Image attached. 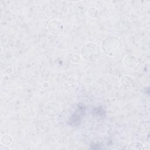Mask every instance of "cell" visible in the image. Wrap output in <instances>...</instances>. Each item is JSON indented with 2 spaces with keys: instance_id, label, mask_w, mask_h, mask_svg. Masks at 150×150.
<instances>
[{
  "instance_id": "6da1fadb",
  "label": "cell",
  "mask_w": 150,
  "mask_h": 150,
  "mask_svg": "<svg viewBox=\"0 0 150 150\" xmlns=\"http://www.w3.org/2000/svg\"><path fill=\"white\" fill-rule=\"evenodd\" d=\"M101 49L107 56L114 57L122 53L124 45L122 41L118 37L108 36L103 39L101 43Z\"/></svg>"
},
{
  "instance_id": "7a4b0ae2",
  "label": "cell",
  "mask_w": 150,
  "mask_h": 150,
  "mask_svg": "<svg viewBox=\"0 0 150 150\" xmlns=\"http://www.w3.org/2000/svg\"><path fill=\"white\" fill-rule=\"evenodd\" d=\"M100 47L94 43H87L81 49V56L87 62H92L97 60L101 55Z\"/></svg>"
},
{
  "instance_id": "3957f363",
  "label": "cell",
  "mask_w": 150,
  "mask_h": 150,
  "mask_svg": "<svg viewBox=\"0 0 150 150\" xmlns=\"http://www.w3.org/2000/svg\"><path fill=\"white\" fill-rule=\"evenodd\" d=\"M45 112L48 117L50 118H56L60 115L61 107L57 103L50 101L47 103L45 105Z\"/></svg>"
},
{
  "instance_id": "277c9868",
  "label": "cell",
  "mask_w": 150,
  "mask_h": 150,
  "mask_svg": "<svg viewBox=\"0 0 150 150\" xmlns=\"http://www.w3.org/2000/svg\"><path fill=\"white\" fill-rule=\"evenodd\" d=\"M47 28L49 32L54 35H60L64 30V26L62 22L57 19H53L50 21L48 23Z\"/></svg>"
},
{
  "instance_id": "5b68a950",
  "label": "cell",
  "mask_w": 150,
  "mask_h": 150,
  "mask_svg": "<svg viewBox=\"0 0 150 150\" xmlns=\"http://www.w3.org/2000/svg\"><path fill=\"white\" fill-rule=\"evenodd\" d=\"M123 62L124 64L126 67L129 69H132L137 65L138 60L134 55L129 54L125 57Z\"/></svg>"
},
{
  "instance_id": "8992f818",
  "label": "cell",
  "mask_w": 150,
  "mask_h": 150,
  "mask_svg": "<svg viewBox=\"0 0 150 150\" xmlns=\"http://www.w3.org/2000/svg\"><path fill=\"white\" fill-rule=\"evenodd\" d=\"M120 82L122 86L125 87H129L133 84L134 80L130 76L125 75L122 77Z\"/></svg>"
},
{
  "instance_id": "52a82bcc",
  "label": "cell",
  "mask_w": 150,
  "mask_h": 150,
  "mask_svg": "<svg viewBox=\"0 0 150 150\" xmlns=\"http://www.w3.org/2000/svg\"><path fill=\"white\" fill-rule=\"evenodd\" d=\"M12 142L13 138L9 134H4L1 138V143L5 146L10 145Z\"/></svg>"
},
{
  "instance_id": "ba28073f",
  "label": "cell",
  "mask_w": 150,
  "mask_h": 150,
  "mask_svg": "<svg viewBox=\"0 0 150 150\" xmlns=\"http://www.w3.org/2000/svg\"><path fill=\"white\" fill-rule=\"evenodd\" d=\"M128 149H134V150H137V149H144V145L138 141H135V142H131L128 146Z\"/></svg>"
},
{
  "instance_id": "9c48e42d",
  "label": "cell",
  "mask_w": 150,
  "mask_h": 150,
  "mask_svg": "<svg viewBox=\"0 0 150 150\" xmlns=\"http://www.w3.org/2000/svg\"><path fill=\"white\" fill-rule=\"evenodd\" d=\"M87 15L90 18H94L98 15V11L95 7H90L87 11Z\"/></svg>"
},
{
  "instance_id": "30bf717a",
  "label": "cell",
  "mask_w": 150,
  "mask_h": 150,
  "mask_svg": "<svg viewBox=\"0 0 150 150\" xmlns=\"http://www.w3.org/2000/svg\"><path fill=\"white\" fill-rule=\"evenodd\" d=\"M80 56L78 54H73L71 57V60L73 63H77L80 61Z\"/></svg>"
},
{
  "instance_id": "8fae6325",
  "label": "cell",
  "mask_w": 150,
  "mask_h": 150,
  "mask_svg": "<svg viewBox=\"0 0 150 150\" xmlns=\"http://www.w3.org/2000/svg\"><path fill=\"white\" fill-rule=\"evenodd\" d=\"M67 82L70 85H73L76 83V80H75V79L73 77H69L67 79Z\"/></svg>"
}]
</instances>
